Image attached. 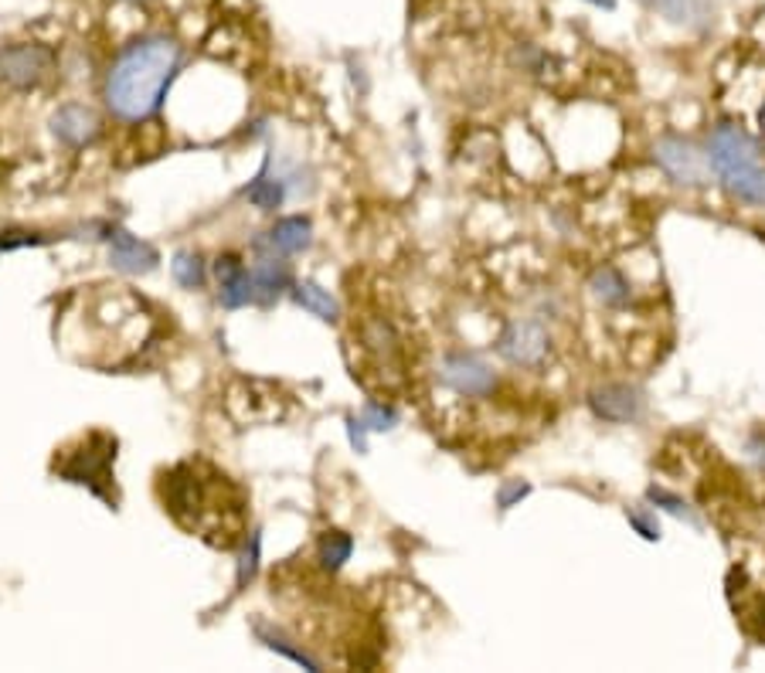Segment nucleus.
<instances>
[{
	"label": "nucleus",
	"instance_id": "obj_1",
	"mask_svg": "<svg viewBox=\"0 0 765 673\" xmlns=\"http://www.w3.org/2000/svg\"><path fill=\"white\" fill-rule=\"evenodd\" d=\"M184 48L170 35H143L122 45L106 72L103 96L119 122H143L157 116L170 82L180 72Z\"/></svg>",
	"mask_w": 765,
	"mask_h": 673
},
{
	"label": "nucleus",
	"instance_id": "obj_2",
	"mask_svg": "<svg viewBox=\"0 0 765 673\" xmlns=\"http://www.w3.org/2000/svg\"><path fill=\"white\" fill-rule=\"evenodd\" d=\"M113 463H116V439L106 433H92L79 442V449H61L58 452V476L89 486L92 494L103 497L109 507H116L113 494Z\"/></svg>",
	"mask_w": 765,
	"mask_h": 673
},
{
	"label": "nucleus",
	"instance_id": "obj_3",
	"mask_svg": "<svg viewBox=\"0 0 765 673\" xmlns=\"http://www.w3.org/2000/svg\"><path fill=\"white\" fill-rule=\"evenodd\" d=\"M654 164L681 188H704L711 174L708 153H701V146L687 137H660L654 143Z\"/></svg>",
	"mask_w": 765,
	"mask_h": 673
},
{
	"label": "nucleus",
	"instance_id": "obj_4",
	"mask_svg": "<svg viewBox=\"0 0 765 673\" xmlns=\"http://www.w3.org/2000/svg\"><path fill=\"white\" fill-rule=\"evenodd\" d=\"M55 69V51L38 42H21L0 48V82L8 88L27 92L38 88Z\"/></svg>",
	"mask_w": 765,
	"mask_h": 673
},
{
	"label": "nucleus",
	"instance_id": "obj_5",
	"mask_svg": "<svg viewBox=\"0 0 765 673\" xmlns=\"http://www.w3.org/2000/svg\"><path fill=\"white\" fill-rule=\"evenodd\" d=\"M497 354L514 367H541L551 354V333L541 320H507L497 336Z\"/></svg>",
	"mask_w": 765,
	"mask_h": 673
},
{
	"label": "nucleus",
	"instance_id": "obj_6",
	"mask_svg": "<svg viewBox=\"0 0 765 673\" xmlns=\"http://www.w3.org/2000/svg\"><path fill=\"white\" fill-rule=\"evenodd\" d=\"M436 375H439V381L449 391L463 394V398H486V394H494V388H497L494 367H490L473 351H449L439 361V371Z\"/></svg>",
	"mask_w": 765,
	"mask_h": 673
},
{
	"label": "nucleus",
	"instance_id": "obj_7",
	"mask_svg": "<svg viewBox=\"0 0 765 673\" xmlns=\"http://www.w3.org/2000/svg\"><path fill=\"white\" fill-rule=\"evenodd\" d=\"M708 164L715 174L745 167V164H762V146L752 133L734 127V122H718L708 140Z\"/></svg>",
	"mask_w": 765,
	"mask_h": 673
},
{
	"label": "nucleus",
	"instance_id": "obj_8",
	"mask_svg": "<svg viewBox=\"0 0 765 673\" xmlns=\"http://www.w3.org/2000/svg\"><path fill=\"white\" fill-rule=\"evenodd\" d=\"M589 409L596 418L612 422V425H626L636 422L647 412V394H643L636 385L626 381H609L589 391Z\"/></svg>",
	"mask_w": 765,
	"mask_h": 673
},
{
	"label": "nucleus",
	"instance_id": "obj_9",
	"mask_svg": "<svg viewBox=\"0 0 765 673\" xmlns=\"http://www.w3.org/2000/svg\"><path fill=\"white\" fill-rule=\"evenodd\" d=\"M103 122L96 116V109H89L82 103H66L58 106V113L51 116V133L61 146H72V150H82L89 146L92 140L99 137Z\"/></svg>",
	"mask_w": 765,
	"mask_h": 673
},
{
	"label": "nucleus",
	"instance_id": "obj_10",
	"mask_svg": "<svg viewBox=\"0 0 765 673\" xmlns=\"http://www.w3.org/2000/svg\"><path fill=\"white\" fill-rule=\"evenodd\" d=\"M314 241V225L303 214H290V219H280L262 238H256V249H266L272 256H299L310 249Z\"/></svg>",
	"mask_w": 765,
	"mask_h": 673
},
{
	"label": "nucleus",
	"instance_id": "obj_11",
	"mask_svg": "<svg viewBox=\"0 0 765 673\" xmlns=\"http://www.w3.org/2000/svg\"><path fill=\"white\" fill-rule=\"evenodd\" d=\"M109 262L113 269L119 272H130V275H140V272H153L161 262L157 249L146 241H140L137 235H130L127 228H113L109 232Z\"/></svg>",
	"mask_w": 765,
	"mask_h": 673
},
{
	"label": "nucleus",
	"instance_id": "obj_12",
	"mask_svg": "<svg viewBox=\"0 0 765 673\" xmlns=\"http://www.w3.org/2000/svg\"><path fill=\"white\" fill-rule=\"evenodd\" d=\"M214 275H219V299L225 310H242V306L256 303V286L249 265H245L238 256H222L214 262Z\"/></svg>",
	"mask_w": 765,
	"mask_h": 673
},
{
	"label": "nucleus",
	"instance_id": "obj_13",
	"mask_svg": "<svg viewBox=\"0 0 765 673\" xmlns=\"http://www.w3.org/2000/svg\"><path fill=\"white\" fill-rule=\"evenodd\" d=\"M647 8L673 27L704 35L715 24V0H647Z\"/></svg>",
	"mask_w": 765,
	"mask_h": 673
},
{
	"label": "nucleus",
	"instance_id": "obj_14",
	"mask_svg": "<svg viewBox=\"0 0 765 673\" xmlns=\"http://www.w3.org/2000/svg\"><path fill=\"white\" fill-rule=\"evenodd\" d=\"M249 275H252V286H256V303L259 306H269L280 299L290 286H293V275H290V265L283 262V256H262L249 265Z\"/></svg>",
	"mask_w": 765,
	"mask_h": 673
},
{
	"label": "nucleus",
	"instance_id": "obj_15",
	"mask_svg": "<svg viewBox=\"0 0 765 673\" xmlns=\"http://www.w3.org/2000/svg\"><path fill=\"white\" fill-rule=\"evenodd\" d=\"M718 180L734 201L765 208V167L762 164H745V167L725 170V174H718Z\"/></svg>",
	"mask_w": 765,
	"mask_h": 673
},
{
	"label": "nucleus",
	"instance_id": "obj_16",
	"mask_svg": "<svg viewBox=\"0 0 765 673\" xmlns=\"http://www.w3.org/2000/svg\"><path fill=\"white\" fill-rule=\"evenodd\" d=\"M245 201H252L259 211H275L283 201H286V180L280 174H272V157L262 164L259 177L249 184V188L242 191Z\"/></svg>",
	"mask_w": 765,
	"mask_h": 673
},
{
	"label": "nucleus",
	"instance_id": "obj_17",
	"mask_svg": "<svg viewBox=\"0 0 765 673\" xmlns=\"http://www.w3.org/2000/svg\"><path fill=\"white\" fill-rule=\"evenodd\" d=\"M589 290L592 296L602 303V306H626L633 299V286L626 275L616 269V265H602L592 272V280H589Z\"/></svg>",
	"mask_w": 765,
	"mask_h": 673
},
{
	"label": "nucleus",
	"instance_id": "obj_18",
	"mask_svg": "<svg viewBox=\"0 0 765 673\" xmlns=\"http://www.w3.org/2000/svg\"><path fill=\"white\" fill-rule=\"evenodd\" d=\"M293 299L303 306L306 314H314L317 320H327V323H333L337 317H341V306H337V299L330 296V290H323V286H317V283H299V286H293Z\"/></svg>",
	"mask_w": 765,
	"mask_h": 673
},
{
	"label": "nucleus",
	"instance_id": "obj_19",
	"mask_svg": "<svg viewBox=\"0 0 765 673\" xmlns=\"http://www.w3.org/2000/svg\"><path fill=\"white\" fill-rule=\"evenodd\" d=\"M351 555H354V538L351 534H344V531L320 534V541H317V562H320L323 571H330V575L341 571L344 562H351Z\"/></svg>",
	"mask_w": 765,
	"mask_h": 673
},
{
	"label": "nucleus",
	"instance_id": "obj_20",
	"mask_svg": "<svg viewBox=\"0 0 765 673\" xmlns=\"http://www.w3.org/2000/svg\"><path fill=\"white\" fill-rule=\"evenodd\" d=\"M252 629H256V636H259V639L266 642V647H269V650H275V653H283V657H290L293 663H299V666H306V670H320V663H317V660H314L310 653H306L303 647H293V642H290V639H286V636H283L280 629H272L269 623H262V619H259V623H256Z\"/></svg>",
	"mask_w": 765,
	"mask_h": 673
},
{
	"label": "nucleus",
	"instance_id": "obj_21",
	"mask_svg": "<svg viewBox=\"0 0 765 673\" xmlns=\"http://www.w3.org/2000/svg\"><path fill=\"white\" fill-rule=\"evenodd\" d=\"M170 272H174V280L184 290H201L204 286V259L198 252H177L174 262H170Z\"/></svg>",
	"mask_w": 765,
	"mask_h": 673
},
{
	"label": "nucleus",
	"instance_id": "obj_22",
	"mask_svg": "<svg viewBox=\"0 0 765 673\" xmlns=\"http://www.w3.org/2000/svg\"><path fill=\"white\" fill-rule=\"evenodd\" d=\"M357 418L364 422L367 433H388V428L398 425V412L391 405H381V402H367Z\"/></svg>",
	"mask_w": 765,
	"mask_h": 673
},
{
	"label": "nucleus",
	"instance_id": "obj_23",
	"mask_svg": "<svg viewBox=\"0 0 765 673\" xmlns=\"http://www.w3.org/2000/svg\"><path fill=\"white\" fill-rule=\"evenodd\" d=\"M647 500H650L654 507L673 513V517H684V520H691V524H697V517L691 513V507H687L678 494H670V489H663V486H650V489H647Z\"/></svg>",
	"mask_w": 765,
	"mask_h": 673
},
{
	"label": "nucleus",
	"instance_id": "obj_24",
	"mask_svg": "<svg viewBox=\"0 0 765 673\" xmlns=\"http://www.w3.org/2000/svg\"><path fill=\"white\" fill-rule=\"evenodd\" d=\"M259 551H262V538H259V531H252L249 541H245L242 562H238V589L245 586V581H252V575L259 568Z\"/></svg>",
	"mask_w": 765,
	"mask_h": 673
},
{
	"label": "nucleus",
	"instance_id": "obj_25",
	"mask_svg": "<svg viewBox=\"0 0 765 673\" xmlns=\"http://www.w3.org/2000/svg\"><path fill=\"white\" fill-rule=\"evenodd\" d=\"M531 494V483H525V480H507V483H501V489H497V507L501 510H510V507H517L520 500H525Z\"/></svg>",
	"mask_w": 765,
	"mask_h": 673
},
{
	"label": "nucleus",
	"instance_id": "obj_26",
	"mask_svg": "<svg viewBox=\"0 0 765 673\" xmlns=\"http://www.w3.org/2000/svg\"><path fill=\"white\" fill-rule=\"evenodd\" d=\"M626 517H629V524L647 541H660V524H657V517L647 507H633V510H626Z\"/></svg>",
	"mask_w": 765,
	"mask_h": 673
},
{
	"label": "nucleus",
	"instance_id": "obj_27",
	"mask_svg": "<svg viewBox=\"0 0 765 673\" xmlns=\"http://www.w3.org/2000/svg\"><path fill=\"white\" fill-rule=\"evenodd\" d=\"M348 439L357 452H367V428L357 415H348Z\"/></svg>",
	"mask_w": 765,
	"mask_h": 673
},
{
	"label": "nucleus",
	"instance_id": "obj_28",
	"mask_svg": "<svg viewBox=\"0 0 765 673\" xmlns=\"http://www.w3.org/2000/svg\"><path fill=\"white\" fill-rule=\"evenodd\" d=\"M745 452L758 470H765V433H752L745 442Z\"/></svg>",
	"mask_w": 765,
	"mask_h": 673
},
{
	"label": "nucleus",
	"instance_id": "obj_29",
	"mask_svg": "<svg viewBox=\"0 0 765 673\" xmlns=\"http://www.w3.org/2000/svg\"><path fill=\"white\" fill-rule=\"evenodd\" d=\"M758 133L765 137V99H762V106H758Z\"/></svg>",
	"mask_w": 765,
	"mask_h": 673
},
{
	"label": "nucleus",
	"instance_id": "obj_30",
	"mask_svg": "<svg viewBox=\"0 0 765 673\" xmlns=\"http://www.w3.org/2000/svg\"><path fill=\"white\" fill-rule=\"evenodd\" d=\"M589 4H596V8H605V11H612V8H616V0H589Z\"/></svg>",
	"mask_w": 765,
	"mask_h": 673
},
{
	"label": "nucleus",
	"instance_id": "obj_31",
	"mask_svg": "<svg viewBox=\"0 0 765 673\" xmlns=\"http://www.w3.org/2000/svg\"><path fill=\"white\" fill-rule=\"evenodd\" d=\"M133 4H146V0H133Z\"/></svg>",
	"mask_w": 765,
	"mask_h": 673
}]
</instances>
